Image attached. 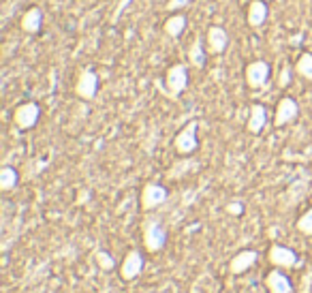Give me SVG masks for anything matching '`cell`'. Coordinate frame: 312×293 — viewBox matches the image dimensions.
<instances>
[{
  "label": "cell",
  "instance_id": "obj_1",
  "mask_svg": "<svg viewBox=\"0 0 312 293\" xmlns=\"http://www.w3.org/2000/svg\"><path fill=\"white\" fill-rule=\"evenodd\" d=\"M165 92L171 96V99H177L188 86V69L186 65H173L167 69L165 73Z\"/></svg>",
  "mask_w": 312,
  "mask_h": 293
},
{
  "label": "cell",
  "instance_id": "obj_2",
  "mask_svg": "<svg viewBox=\"0 0 312 293\" xmlns=\"http://www.w3.org/2000/svg\"><path fill=\"white\" fill-rule=\"evenodd\" d=\"M143 244L150 253H159L167 244V231L159 218H148L143 223Z\"/></svg>",
  "mask_w": 312,
  "mask_h": 293
},
{
  "label": "cell",
  "instance_id": "obj_3",
  "mask_svg": "<svg viewBox=\"0 0 312 293\" xmlns=\"http://www.w3.org/2000/svg\"><path fill=\"white\" fill-rule=\"evenodd\" d=\"M197 127L199 122L197 120H190L186 127H182V131L175 135L173 139V148L177 154L182 156H190L197 148H199V139H197Z\"/></svg>",
  "mask_w": 312,
  "mask_h": 293
},
{
  "label": "cell",
  "instance_id": "obj_4",
  "mask_svg": "<svg viewBox=\"0 0 312 293\" xmlns=\"http://www.w3.org/2000/svg\"><path fill=\"white\" fill-rule=\"evenodd\" d=\"M244 79L248 83V88L253 90H263L270 81V65L265 60H253L244 69Z\"/></svg>",
  "mask_w": 312,
  "mask_h": 293
},
{
  "label": "cell",
  "instance_id": "obj_5",
  "mask_svg": "<svg viewBox=\"0 0 312 293\" xmlns=\"http://www.w3.org/2000/svg\"><path fill=\"white\" fill-rule=\"evenodd\" d=\"M39 118H41V107L34 101L17 105V109L13 112V122H15V127L21 129V131L32 129L39 122Z\"/></svg>",
  "mask_w": 312,
  "mask_h": 293
},
{
  "label": "cell",
  "instance_id": "obj_6",
  "mask_svg": "<svg viewBox=\"0 0 312 293\" xmlns=\"http://www.w3.org/2000/svg\"><path fill=\"white\" fill-rule=\"evenodd\" d=\"M167 197H169V193H167V189L163 184L148 182V184L143 186V191H141V207L146 212L156 210V207H161L167 201Z\"/></svg>",
  "mask_w": 312,
  "mask_h": 293
},
{
  "label": "cell",
  "instance_id": "obj_7",
  "mask_svg": "<svg viewBox=\"0 0 312 293\" xmlns=\"http://www.w3.org/2000/svg\"><path fill=\"white\" fill-rule=\"evenodd\" d=\"M97 90H99V75L94 71H90V69L81 71L79 77H77V83H75L77 96L83 99V101H90V99L97 96Z\"/></svg>",
  "mask_w": 312,
  "mask_h": 293
},
{
  "label": "cell",
  "instance_id": "obj_8",
  "mask_svg": "<svg viewBox=\"0 0 312 293\" xmlns=\"http://www.w3.org/2000/svg\"><path fill=\"white\" fill-rule=\"evenodd\" d=\"M299 116V105L295 99L291 96H282L276 105V114H274V124L276 127H284V124H291V122Z\"/></svg>",
  "mask_w": 312,
  "mask_h": 293
},
{
  "label": "cell",
  "instance_id": "obj_9",
  "mask_svg": "<svg viewBox=\"0 0 312 293\" xmlns=\"http://www.w3.org/2000/svg\"><path fill=\"white\" fill-rule=\"evenodd\" d=\"M143 272V257L139 250H128L126 257L120 263V276L124 280H135Z\"/></svg>",
  "mask_w": 312,
  "mask_h": 293
},
{
  "label": "cell",
  "instance_id": "obj_10",
  "mask_svg": "<svg viewBox=\"0 0 312 293\" xmlns=\"http://www.w3.org/2000/svg\"><path fill=\"white\" fill-rule=\"evenodd\" d=\"M268 257L276 267H282V270L284 267H295L297 265L295 250L289 248V246H282V244H274V246L270 248V253H268Z\"/></svg>",
  "mask_w": 312,
  "mask_h": 293
},
{
  "label": "cell",
  "instance_id": "obj_11",
  "mask_svg": "<svg viewBox=\"0 0 312 293\" xmlns=\"http://www.w3.org/2000/svg\"><path fill=\"white\" fill-rule=\"evenodd\" d=\"M206 41H208L210 54L218 56V54H222L227 50V45H229V32H227L222 26H210Z\"/></svg>",
  "mask_w": 312,
  "mask_h": 293
},
{
  "label": "cell",
  "instance_id": "obj_12",
  "mask_svg": "<svg viewBox=\"0 0 312 293\" xmlns=\"http://www.w3.org/2000/svg\"><path fill=\"white\" fill-rule=\"evenodd\" d=\"M259 259V253L257 250H239L235 257L229 261V272L231 274H246L250 267H253Z\"/></svg>",
  "mask_w": 312,
  "mask_h": 293
},
{
  "label": "cell",
  "instance_id": "obj_13",
  "mask_svg": "<svg viewBox=\"0 0 312 293\" xmlns=\"http://www.w3.org/2000/svg\"><path fill=\"white\" fill-rule=\"evenodd\" d=\"M268 3L265 0H253L248 5V11H246V22L250 28H261L263 24L268 19Z\"/></svg>",
  "mask_w": 312,
  "mask_h": 293
},
{
  "label": "cell",
  "instance_id": "obj_14",
  "mask_svg": "<svg viewBox=\"0 0 312 293\" xmlns=\"http://www.w3.org/2000/svg\"><path fill=\"white\" fill-rule=\"evenodd\" d=\"M265 122H268V109L263 107L261 103L250 105V114H248V122H246L248 133L259 135V133L263 131V127H265Z\"/></svg>",
  "mask_w": 312,
  "mask_h": 293
},
{
  "label": "cell",
  "instance_id": "obj_15",
  "mask_svg": "<svg viewBox=\"0 0 312 293\" xmlns=\"http://www.w3.org/2000/svg\"><path fill=\"white\" fill-rule=\"evenodd\" d=\"M19 26L24 32H28V34H37L43 26V11L39 7H30L26 13L21 15L19 19Z\"/></svg>",
  "mask_w": 312,
  "mask_h": 293
},
{
  "label": "cell",
  "instance_id": "obj_16",
  "mask_svg": "<svg viewBox=\"0 0 312 293\" xmlns=\"http://www.w3.org/2000/svg\"><path fill=\"white\" fill-rule=\"evenodd\" d=\"M265 287H268L270 293H293L291 280L286 278L280 270H272V272L265 276Z\"/></svg>",
  "mask_w": 312,
  "mask_h": 293
},
{
  "label": "cell",
  "instance_id": "obj_17",
  "mask_svg": "<svg viewBox=\"0 0 312 293\" xmlns=\"http://www.w3.org/2000/svg\"><path fill=\"white\" fill-rule=\"evenodd\" d=\"M163 30H165L167 36H171V39H180V36H182V32L186 30V17L180 15V13H177V15H171V17H167Z\"/></svg>",
  "mask_w": 312,
  "mask_h": 293
},
{
  "label": "cell",
  "instance_id": "obj_18",
  "mask_svg": "<svg viewBox=\"0 0 312 293\" xmlns=\"http://www.w3.org/2000/svg\"><path fill=\"white\" fill-rule=\"evenodd\" d=\"M188 62L193 67H197V69L206 67V47H203L201 39H195L193 45L188 47Z\"/></svg>",
  "mask_w": 312,
  "mask_h": 293
},
{
  "label": "cell",
  "instance_id": "obj_19",
  "mask_svg": "<svg viewBox=\"0 0 312 293\" xmlns=\"http://www.w3.org/2000/svg\"><path fill=\"white\" fill-rule=\"evenodd\" d=\"M17 172L13 167H9V165H5L3 169H0V189L3 191H13L15 186H17Z\"/></svg>",
  "mask_w": 312,
  "mask_h": 293
},
{
  "label": "cell",
  "instance_id": "obj_20",
  "mask_svg": "<svg viewBox=\"0 0 312 293\" xmlns=\"http://www.w3.org/2000/svg\"><path fill=\"white\" fill-rule=\"evenodd\" d=\"M295 71H297L304 79L312 81V54L304 52L302 56H299V58H297V62H295Z\"/></svg>",
  "mask_w": 312,
  "mask_h": 293
},
{
  "label": "cell",
  "instance_id": "obj_21",
  "mask_svg": "<svg viewBox=\"0 0 312 293\" xmlns=\"http://www.w3.org/2000/svg\"><path fill=\"white\" fill-rule=\"evenodd\" d=\"M94 259H97L99 267H101V270H105V272H109V270H114V267H116L114 257H112L109 253H105V250H97V253H94Z\"/></svg>",
  "mask_w": 312,
  "mask_h": 293
},
{
  "label": "cell",
  "instance_id": "obj_22",
  "mask_svg": "<svg viewBox=\"0 0 312 293\" xmlns=\"http://www.w3.org/2000/svg\"><path fill=\"white\" fill-rule=\"evenodd\" d=\"M297 231H302L304 236H312V207L297 218Z\"/></svg>",
  "mask_w": 312,
  "mask_h": 293
},
{
  "label": "cell",
  "instance_id": "obj_23",
  "mask_svg": "<svg viewBox=\"0 0 312 293\" xmlns=\"http://www.w3.org/2000/svg\"><path fill=\"white\" fill-rule=\"evenodd\" d=\"M289 83H291V67L284 65V67L280 69V75H278V86H280V88H286Z\"/></svg>",
  "mask_w": 312,
  "mask_h": 293
},
{
  "label": "cell",
  "instance_id": "obj_24",
  "mask_svg": "<svg viewBox=\"0 0 312 293\" xmlns=\"http://www.w3.org/2000/svg\"><path fill=\"white\" fill-rule=\"evenodd\" d=\"M225 210H227V214H231V216H239V214H244V203L242 201H229Z\"/></svg>",
  "mask_w": 312,
  "mask_h": 293
},
{
  "label": "cell",
  "instance_id": "obj_25",
  "mask_svg": "<svg viewBox=\"0 0 312 293\" xmlns=\"http://www.w3.org/2000/svg\"><path fill=\"white\" fill-rule=\"evenodd\" d=\"M190 3H193V0H167L165 9H167V11H180V9L188 7Z\"/></svg>",
  "mask_w": 312,
  "mask_h": 293
},
{
  "label": "cell",
  "instance_id": "obj_26",
  "mask_svg": "<svg viewBox=\"0 0 312 293\" xmlns=\"http://www.w3.org/2000/svg\"><path fill=\"white\" fill-rule=\"evenodd\" d=\"M130 5V0H122V3H120L118 7H116V11H114V17H112V22H118V17L124 13V9Z\"/></svg>",
  "mask_w": 312,
  "mask_h": 293
},
{
  "label": "cell",
  "instance_id": "obj_27",
  "mask_svg": "<svg viewBox=\"0 0 312 293\" xmlns=\"http://www.w3.org/2000/svg\"><path fill=\"white\" fill-rule=\"evenodd\" d=\"M265 3H268V0H265Z\"/></svg>",
  "mask_w": 312,
  "mask_h": 293
}]
</instances>
